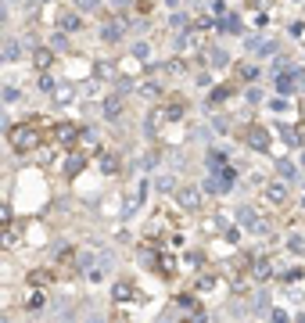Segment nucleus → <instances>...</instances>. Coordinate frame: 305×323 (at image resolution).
<instances>
[{
    "instance_id": "nucleus-1",
    "label": "nucleus",
    "mask_w": 305,
    "mask_h": 323,
    "mask_svg": "<svg viewBox=\"0 0 305 323\" xmlns=\"http://www.w3.org/2000/svg\"><path fill=\"white\" fill-rule=\"evenodd\" d=\"M7 140H11L14 151H33V147L43 144V133H40L36 122H25V126H11L7 129Z\"/></svg>"
},
{
    "instance_id": "nucleus-5",
    "label": "nucleus",
    "mask_w": 305,
    "mask_h": 323,
    "mask_svg": "<svg viewBox=\"0 0 305 323\" xmlns=\"http://www.w3.org/2000/svg\"><path fill=\"white\" fill-rule=\"evenodd\" d=\"M248 144H255L258 151H262V147L269 144V136H266V129H258V126H255V129H248Z\"/></svg>"
},
{
    "instance_id": "nucleus-3",
    "label": "nucleus",
    "mask_w": 305,
    "mask_h": 323,
    "mask_svg": "<svg viewBox=\"0 0 305 323\" xmlns=\"http://www.w3.org/2000/svg\"><path fill=\"white\" fill-rule=\"evenodd\" d=\"M61 29H65V33H79V29H83V18H79L75 11H68L65 18H61Z\"/></svg>"
},
{
    "instance_id": "nucleus-2",
    "label": "nucleus",
    "mask_w": 305,
    "mask_h": 323,
    "mask_svg": "<svg viewBox=\"0 0 305 323\" xmlns=\"http://www.w3.org/2000/svg\"><path fill=\"white\" fill-rule=\"evenodd\" d=\"M266 201H273L277 208H284V205H287V187H284V183H269V187H266Z\"/></svg>"
},
{
    "instance_id": "nucleus-11",
    "label": "nucleus",
    "mask_w": 305,
    "mask_h": 323,
    "mask_svg": "<svg viewBox=\"0 0 305 323\" xmlns=\"http://www.w3.org/2000/svg\"><path fill=\"white\" fill-rule=\"evenodd\" d=\"M0 18H4V7H0Z\"/></svg>"
},
{
    "instance_id": "nucleus-9",
    "label": "nucleus",
    "mask_w": 305,
    "mask_h": 323,
    "mask_svg": "<svg viewBox=\"0 0 305 323\" xmlns=\"http://www.w3.org/2000/svg\"><path fill=\"white\" fill-rule=\"evenodd\" d=\"M180 201H183V208H197V191H183Z\"/></svg>"
},
{
    "instance_id": "nucleus-7",
    "label": "nucleus",
    "mask_w": 305,
    "mask_h": 323,
    "mask_svg": "<svg viewBox=\"0 0 305 323\" xmlns=\"http://www.w3.org/2000/svg\"><path fill=\"white\" fill-rule=\"evenodd\" d=\"M54 136H58V140H72V136H75V126H72V122H61V126L54 129Z\"/></svg>"
},
{
    "instance_id": "nucleus-6",
    "label": "nucleus",
    "mask_w": 305,
    "mask_h": 323,
    "mask_svg": "<svg viewBox=\"0 0 305 323\" xmlns=\"http://www.w3.org/2000/svg\"><path fill=\"white\" fill-rule=\"evenodd\" d=\"M51 61H54V54H51L47 47H36V54H33V65H36V68H47Z\"/></svg>"
},
{
    "instance_id": "nucleus-12",
    "label": "nucleus",
    "mask_w": 305,
    "mask_h": 323,
    "mask_svg": "<svg viewBox=\"0 0 305 323\" xmlns=\"http://www.w3.org/2000/svg\"><path fill=\"white\" fill-rule=\"evenodd\" d=\"M302 115H305V108H302Z\"/></svg>"
},
{
    "instance_id": "nucleus-10",
    "label": "nucleus",
    "mask_w": 305,
    "mask_h": 323,
    "mask_svg": "<svg viewBox=\"0 0 305 323\" xmlns=\"http://www.w3.org/2000/svg\"><path fill=\"white\" fill-rule=\"evenodd\" d=\"M101 0H75V11H97Z\"/></svg>"
},
{
    "instance_id": "nucleus-4",
    "label": "nucleus",
    "mask_w": 305,
    "mask_h": 323,
    "mask_svg": "<svg viewBox=\"0 0 305 323\" xmlns=\"http://www.w3.org/2000/svg\"><path fill=\"white\" fill-rule=\"evenodd\" d=\"M119 36H122V33H119V22H104L101 40H104V43H119Z\"/></svg>"
},
{
    "instance_id": "nucleus-8",
    "label": "nucleus",
    "mask_w": 305,
    "mask_h": 323,
    "mask_svg": "<svg viewBox=\"0 0 305 323\" xmlns=\"http://www.w3.org/2000/svg\"><path fill=\"white\" fill-rule=\"evenodd\" d=\"M269 273H273V269H269V262H266V258H262V262H255V269H251V276H255V280H266Z\"/></svg>"
}]
</instances>
